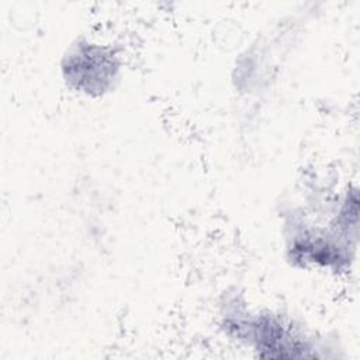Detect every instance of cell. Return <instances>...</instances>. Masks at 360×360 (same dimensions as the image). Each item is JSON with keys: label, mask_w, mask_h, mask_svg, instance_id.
Segmentation results:
<instances>
[{"label": "cell", "mask_w": 360, "mask_h": 360, "mask_svg": "<svg viewBox=\"0 0 360 360\" xmlns=\"http://www.w3.org/2000/svg\"><path fill=\"white\" fill-rule=\"evenodd\" d=\"M284 260L294 269L318 274H346L357 257L359 191L307 186L278 211Z\"/></svg>", "instance_id": "6da1fadb"}, {"label": "cell", "mask_w": 360, "mask_h": 360, "mask_svg": "<svg viewBox=\"0 0 360 360\" xmlns=\"http://www.w3.org/2000/svg\"><path fill=\"white\" fill-rule=\"evenodd\" d=\"M217 325L238 349L259 359L302 360L340 357L338 338L315 328L290 309L255 304L238 290L226 291L218 302Z\"/></svg>", "instance_id": "7a4b0ae2"}, {"label": "cell", "mask_w": 360, "mask_h": 360, "mask_svg": "<svg viewBox=\"0 0 360 360\" xmlns=\"http://www.w3.org/2000/svg\"><path fill=\"white\" fill-rule=\"evenodd\" d=\"M125 60L111 42L80 35L60 53L58 72L65 89L86 100L112 94L124 79Z\"/></svg>", "instance_id": "3957f363"}]
</instances>
